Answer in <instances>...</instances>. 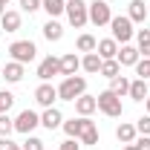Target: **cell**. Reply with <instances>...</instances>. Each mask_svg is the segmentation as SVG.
I'll return each instance as SVG.
<instances>
[{"instance_id":"cell-1","label":"cell","mask_w":150,"mask_h":150,"mask_svg":"<svg viewBox=\"0 0 150 150\" xmlns=\"http://www.w3.org/2000/svg\"><path fill=\"white\" fill-rule=\"evenodd\" d=\"M61 127H64V133H67L69 139H78L81 144H98V127H95V121L90 115L69 118V121H64Z\"/></svg>"},{"instance_id":"cell-2","label":"cell","mask_w":150,"mask_h":150,"mask_svg":"<svg viewBox=\"0 0 150 150\" xmlns=\"http://www.w3.org/2000/svg\"><path fill=\"white\" fill-rule=\"evenodd\" d=\"M84 93H87V78L84 75H69V78H64L58 84V98L61 101H75Z\"/></svg>"},{"instance_id":"cell-3","label":"cell","mask_w":150,"mask_h":150,"mask_svg":"<svg viewBox=\"0 0 150 150\" xmlns=\"http://www.w3.org/2000/svg\"><path fill=\"white\" fill-rule=\"evenodd\" d=\"M67 20H69V26L75 29H84L87 23H90V3H84V0H67Z\"/></svg>"},{"instance_id":"cell-4","label":"cell","mask_w":150,"mask_h":150,"mask_svg":"<svg viewBox=\"0 0 150 150\" xmlns=\"http://www.w3.org/2000/svg\"><path fill=\"white\" fill-rule=\"evenodd\" d=\"M9 55H12V61L26 67V64H32L38 58V46L32 40H15V43H9Z\"/></svg>"},{"instance_id":"cell-5","label":"cell","mask_w":150,"mask_h":150,"mask_svg":"<svg viewBox=\"0 0 150 150\" xmlns=\"http://www.w3.org/2000/svg\"><path fill=\"white\" fill-rule=\"evenodd\" d=\"M110 29H112V40H118V43H130V38L136 35L133 20L127 18V15H112Z\"/></svg>"},{"instance_id":"cell-6","label":"cell","mask_w":150,"mask_h":150,"mask_svg":"<svg viewBox=\"0 0 150 150\" xmlns=\"http://www.w3.org/2000/svg\"><path fill=\"white\" fill-rule=\"evenodd\" d=\"M95 101H98V110L104 112V115H110V118H118V115L124 112V107H121V98L112 93V90L98 93V95H95Z\"/></svg>"},{"instance_id":"cell-7","label":"cell","mask_w":150,"mask_h":150,"mask_svg":"<svg viewBox=\"0 0 150 150\" xmlns=\"http://www.w3.org/2000/svg\"><path fill=\"white\" fill-rule=\"evenodd\" d=\"M110 20H112L110 3H107V0H93V3H90V23L101 29V26H110Z\"/></svg>"},{"instance_id":"cell-8","label":"cell","mask_w":150,"mask_h":150,"mask_svg":"<svg viewBox=\"0 0 150 150\" xmlns=\"http://www.w3.org/2000/svg\"><path fill=\"white\" fill-rule=\"evenodd\" d=\"M38 124H40V115L35 110H20L18 118H15V133H23V136H32Z\"/></svg>"},{"instance_id":"cell-9","label":"cell","mask_w":150,"mask_h":150,"mask_svg":"<svg viewBox=\"0 0 150 150\" xmlns=\"http://www.w3.org/2000/svg\"><path fill=\"white\" fill-rule=\"evenodd\" d=\"M55 75H61V58L46 55L40 64H38V78H40V81H52Z\"/></svg>"},{"instance_id":"cell-10","label":"cell","mask_w":150,"mask_h":150,"mask_svg":"<svg viewBox=\"0 0 150 150\" xmlns=\"http://www.w3.org/2000/svg\"><path fill=\"white\" fill-rule=\"evenodd\" d=\"M35 101L46 110V107H55V101H58V87H52L49 81H43L40 87L35 90Z\"/></svg>"},{"instance_id":"cell-11","label":"cell","mask_w":150,"mask_h":150,"mask_svg":"<svg viewBox=\"0 0 150 150\" xmlns=\"http://www.w3.org/2000/svg\"><path fill=\"white\" fill-rule=\"evenodd\" d=\"M139 46H130V43H121L118 46V55H115V61L121 64V67H136L139 64Z\"/></svg>"},{"instance_id":"cell-12","label":"cell","mask_w":150,"mask_h":150,"mask_svg":"<svg viewBox=\"0 0 150 150\" xmlns=\"http://www.w3.org/2000/svg\"><path fill=\"white\" fill-rule=\"evenodd\" d=\"M23 75H26V67L18 64V61H9V64L0 69V78H6L9 84H20V81H23Z\"/></svg>"},{"instance_id":"cell-13","label":"cell","mask_w":150,"mask_h":150,"mask_svg":"<svg viewBox=\"0 0 150 150\" xmlns=\"http://www.w3.org/2000/svg\"><path fill=\"white\" fill-rule=\"evenodd\" d=\"M40 124H43L46 130H58V127L64 124V112L58 110V107H46V110L40 112Z\"/></svg>"},{"instance_id":"cell-14","label":"cell","mask_w":150,"mask_h":150,"mask_svg":"<svg viewBox=\"0 0 150 150\" xmlns=\"http://www.w3.org/2000/svg\"><path fill=\"white\" fill-rule=\"evenodd\" d=\"M95 52L101 55V61H112V58L118 55V40H112V38H101L98 46H95Z\"/></svg>"},{"instance_id":"cell-15","label":"cell","mask_w":150,"mask_h":150,"mask_svg":"<svg viewBox=\"0 0 150 150\" xmlns=\"http://www.w3.org/2000/svg\"><path fill=\"white\" fill-rule=\"evenodd\" d=\"M75 104V112H78V115H93L95 110H98V101H95V95H81V98H75L72 101Z\"/></svg>"},{"instance_id":"cell-16","label":"cell","mask_w":150,"mask_h":150,"mask_svg":"<svg viewBox=\"0 0 150 150\" xmlns=\"http://www.w3.org/2000/svg\"><path fill=\"white\" fill-rule=\"evenodd\" d=\"M115 139H118L121 144H133V142L139 139V130H136V124H130V121H121V124L115 127Z\"/></svg>"},{"instance_id":"cell-17","label":"cell","mask_w":150,"mask_h":150,"mask_svg":"<svg viewBox=\"0 0 150 150\" xmlns=\"http://www.w3.org/2000/svg\"><path fill=\"white\" fill-rule=\"evenodd\" d=\"M78 69H81V58L75 55V52H67V55L61 58V75H64V78L75 75Z\"/></svg>"},{"instance_id":"cell-18","label":"cell","mask_w":150,"mask_h":150,"mask_svg":"<svg viewBox=\"0 0 150 150\" xmlns=\"http://www.w3.org/2000/svg\"><path fill=\"white\" fill-rule=\"evenodd\" d=\"M127 18H130L133 23H144V18H147V3H144V0H130Z\"/></svg>"},{"instance_id":"cell-19","label":"cell","mask_w":150,"mask_h":150,"mask_svg":"<svg viewBox=\"0 0 150 150\" xmlns=\"http://www.w3.org/2000/svg\"><path fill=\"white\" fill-rule=\"evenodd\" d=\"M101 64H104V61H101L98 52H87V55L81 58V69L90 72V75H98V72H101Z\"/></svg>"},{"instance_id":"cell-20","label":"cell","mask_w":150,"mask_h":150,"mask_svg":"<svg viewBox=\"0 0 150 150\" xmlns=\"http://www.w3.org/2000/svg\"><path fill=\"white\" fill-rule=\"evenodd\" d=\"M43 38H46L49 43H58V40L64 38V26H61L55 18H49L46 23H43Z\"/></svg>"},{"instance_id":"cell-21","label":"cell","mask_w":150,"mask_h":150,"mask_svg":"<svg viewBox=\"0 0 150 150\" xmlns=\"http://www.w3.org/2000/svg\"><path fill=\"white\" fill-rule=\"evenodd\" d=\"M0 23H3V29H6V32H18L20 23H23V18H20V12L9 9V12H3V15H0Z\"/></svg>"},{"instance_id":"cell-22","label":"cell","mask_w":150,"mask_h":150,"mask_svg":"<svg viewBox=\"0 0 150 150\" xmlns=\"http://www.w3.org/2000/svg\"><path fill=\"white\" fill-rule=\"evenodd\" d=\"M127 95H130L133 101H139V104H142V101H144V98L150 95L147 81H144V78H136V81H130V93H127Z\"/></svg>"},{"instance_id":"cell-23","label":"cell","mask_w":150,"mask_h":150,"mask_svg":"<svg viewBox=\"0 0 150 150\" xmlns=\"http://www.w3.org/2000/svg\"><path fill=\"white\" fill-rule=\"evenodd\" d=\"M40 9L49 15V18H61L67 12V0H40Z\"/></svg>"},{"instance_id":"cell-24","label":"cell","mask_w":150,"mask_h":150,"mask_svg":"<svg viewBox=\"0 0 150 150\" xmlns=\"http://www.w3.org/2000/svg\"><path fill=\"white\" fill-rule=\"evenodd\" d=\"M110 90L118 95V98H124V95L130 93V78H127V75H115L110 81Z\"/></svg>"},{"instance_id":"cell-25","label":"cell","mask_w":150,"mask_h":150,"mask_svg":"<svg viewBox=\"0 0 150 150\" xmlns=\"http://www.w3.org/2000/svg\"><path fill=\"white\" fill-rule=\"evenodd\" d=\"M75 46H78V52H95V46H98V40H95L90 32H84V35H78V40H75Z\"/></svg>"},{"instance_id":"cell-26","label":"cell","mask_w":150,"mask_h":150,"mask_svg":"<svg viewBox=\"0 0 150 150\" xmlns=\"http://www.w3.org/2000/svg\"><path fill=\"white\" fill-rule=\"evenodd\" d=\"M136 38H139V55L150 58V29H139Z\"/></svg>"},{"instance_id":"cell-27","label":"cell","mask_w":150,"mask_h":150,"mask_svg":"<svg viewBox=\"0 0 150 150\" xmlns=\"http://www.w3.org/2000/svg\"><path fill=\"white\" fill-rule=\"evenodd\" d=\"M98 75H104V78H115V75H121V64H118V61H115V58H112V61H104V64H101V72Z\"/></svg>"},{"instance_id":"cell-28","label":"cell","mask_w":150,"mask_h":150,"mask_svg":"<svg viewBox=\"0 0 150 150\" xmlns=\"http://www.w3.org/2000/svg\"><path fill=\"white\" fill-rule=\"evenodd\" d=\"M15 133V118H9V112H0V136H12Z\"/></svg>"},{"instance_id":"cell-29","label":"cell","mask_w":150,"mask_h":150,"mask_svg":"<svg viewBox=\"0 0 150 150\" xmlns=\"http://www.w3.org/2000/svg\"><path fill=\"white\" fill-rule=\"evenodd\" d=\"M136 75L144 78V81H150V58H139V64H136Z\"/></svg>"},{"instance_id":"cell-30","label":"cell","mask_w":150,"mask_h":150,"mask_svg":"<svg viewBox=\"0 0 150 150\" xmlns=\"http://www.w3.org/2000/svg\"><path fill=\"white\" fill-rule=\"evenodd\" d=\"M12 104H15V95L9 93V90H0V112H9Z\"/></svg>"},{"instance_id":"cell-31","label":"cell","mask_w":150,"mask_h":150,"mask_svg":"<svg viewBox=\"0 0 150 150\" xmlns=\"http://www.w3.org/2000/svg\"><path fill=\"white\" fill-rule=\"evenodd\" d=\"M23 150H43V139H38V136H26V142L20 144Z\"/></svg>"},{"instance_id":"cell-32","label":"cell","mask_w":150,"mask_h":150,"mask_svg":"<svg viewBox=\"0 0 150 150\" xmlns=\"http://www.w3.org/2000/svg\"><path fill=\"white\" fill-rule=\"evenodd\" d=\"M136 130H139V136H150V115H142L136 121Z\"/></svg>"},{"instance_id":"cell-33","label":"cell","mask_w":150,"mask_h":150,"mask_svg":"<svg viewBox=\"0 0 150 150\" xmlns=\"http://www.w3.org/2000/svg\"><path fill=\"white\" fill-rule=\"evenodd\" d=\"M20 9L29 12V15H35L38 9H40V0H20Z\"/></svg>"},{"instance_id":"cell-34","label":"cell","mask_w":150,"mask_h":150,"mask_svg":"<svg viewBox=\"0 0 150 150\" xmlns=\"http://www.w3.org/2000/svg\"><path fill=\"white\" fill-rule=\"evenodd\" d=\"M0 150H23L20 144H15L12 139H6V136H0Z\"/></svg>"},{"instance_id":"cell-35","label":"cell","mask_w":150,"mask_h":150,"mask_svg":"<svg viewBox=\"0 0 150 150\" xmlns=\"http://www.w3.org/2000/svg\"><path fill=\"white\" fill-rule=\"evenodd\" d=\"M133 144H136L139 150H150V136H139V139H136Z\"/></svg>"},{"instance_id":"cell-36","label":"cell","mask_w":150,"mask_h":150,"mask_svg":"<svg viewBox=\"0 0 150 150\" xmlns=\"http://www.w3.org/2000/svg\"><path fill=\"white\" fill-rule=\"evenodd\" d=\"M75 142H78V139H67V142H61V147H58V150H81Z\"/></svg>"},{"instance_id":"cell-37","label":"cell","mask_w":150,"mask_h":150,"mask_svg":"<svg viewBox=\"0 0 150 150\" xmlns=\"http://www.w3.org/2000/svg\"><path fill=\"white\" fill-rule=\"evenodd\" d=\"M9 3H12V0H0V15H3V12H9Z\"/></svg>"},{"instance_id":"cell-38","label":"cell","mask_w":150,"mask_h":150,"mask_svg":"<svg viewBox=\"0 0 150 150\" xmlns=\"http://www.w3.org/2000/svg\"><path fill=\"white\" fill-rule=\"evenodd\" d=\"M121 150H139V147H136V144H124Z\"/></svg>"},{"instance_id":"cell-39","label":"cell","mask_w":150,"mask_h":150,"mask_svg":"<svg viewBox=\"0 0 150 150\" xmlns=\"http://www.w3.org/2000/svg\"><path fill=\"white\" fill-rule=\"evenodd\" d=\"M144 107H147V115H150V95L144 98Z\"/></svg>"},{"instance_id":"cell-40","label":"cell","mask_w":150,"mask_h":150,"mask_svg":"<svg viewBox=\"0 0 150 150\" xmlns=\"http://www.w3.org/2000/svg\"><path fill=\"white\" fill-rule=\"evenodd\" d=\"M147 18H150V3H147Z\"/></svg>"},{"instance_id":"cell-41","label":"cell","mask_w":150,"mask_h":150,"mask_svg":"<svg viewBox=\"0 0 150 150\" xmlns=\"http://www.w3.org/2000/svg\"><path fill=\"white\" fill-rule=\"evenodd\" d=\"M0 69H3V67H0Z\"/></svg>"}]
</instances>
